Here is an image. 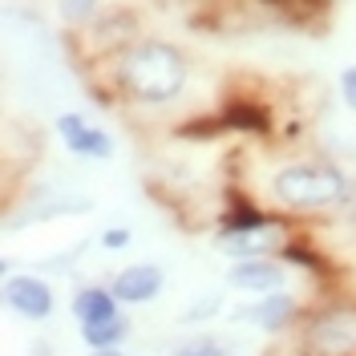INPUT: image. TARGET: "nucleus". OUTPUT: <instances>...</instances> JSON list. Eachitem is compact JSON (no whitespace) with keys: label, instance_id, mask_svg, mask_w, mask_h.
<instances>
[{"label":"nucleus","instance_id":"1","mask_svg":"<svg viewBox=\"0 0 356 356\" xmlns=\"http://www.w3.org/2000/svg\"><path fill=\"white\" fill-rule=\"evenodd\" d=\"M113 97L142 110H166L191 86V57L166 37H134L102 57Z\"/></svg>","mask_w":356,"mask_h":356},{"label":"nucleus","instance_id":"2","mask_svg":"<svg viewBox=\"0 0 356 356\" xmlns=\"http://www.w3.org/2000/svg\"><path fill=\"white\" fill-rule=\"evenodd\" d=\"M267 195L280 215H324L353 202V178L328 158H300L271 175Z\"/></svg>","mask_w":356,"mask_h":356},{"label":"nucleus","instance_id":"3","mask_svg":"<svg viewBox=\"0 0 356 356\" xmlns=\"http://www.w3.org/2000/svg\"><path fill=\"white\" fill-rule=\"evenodd\" d=\"M312 356H356V304H324L304 320Z\"/></svg>","mask_w":356,"mask_h":356},{"label":"nucleus","instance_id":"4","mask_svg":"<svg viewBox=\"0 0 356 356\" xmlns=\"http://www.w3.org/2000/svg\"><path fill=\"white\" fill-rule=\"evenodd\" d=\"M291 231L284 219L264 222V227H247V231H231V235H215V247L231 259H271L288 247Z\"/></svg>","mask_w":356,"mask_h":356},{"label":"nucleus","instance_id":"5","mask_svg":"<svg viewBox=\"0 0 356 356\" xmlns=\"http://www.w3.org/2000/svg\"><path fill=\"white\" fill-rule=\"evenodd\" d=\"M53 130H57V138H61V146H65L69 154L89 158V162H106V158H113V138L102 130V126H93L86 113H77V110L57 113Z\"/></svg>","mask_w":356,"mask_h":356},{"label":"nucleus","instance_id":"6","mask_svg":"<svg viewBox=\"0 0 356 356\" xmlns=\"http://www.w3.org/2000/svg\"><path fill=\"white\" fill-rule=\"evenodd\" d=\"M0 291H4L8 312H17V316L29 320V324L49 320L53 308H57V296H53V288H49V280L29 275V271H21V275H4V288Z\"/></svg>","mask_w":356,"mask_h":356},{"label":"nucleus","instance_id":"7","mask_svg":"<svg viewBox=\"0 0 356 356\" xmlns=\"http://www.w3.org/2000/svg\"><path fill=\"white\" fill-rule=\"evenodd\" d=\"M231 320L235 324H255L264 332H284V328H291L300 320V300L288 296V288L271 291V296H255V300H247V304H239L231 312Z\"/></svg>","mask_w":356,"mask_h":356},{"label":"nucleus","instance_id":"8","mask_svg":"<svg viewBox=\"0 0 356 356\" xmlns=\"http://www.w3.org/2000/svg\"><path fill=\"white\" fill-rule=\"evenodd\" d=\"M227 284L243 296H271L288 288V264L280 255L271 259H235L227 267Z\"/></svg>","mask_w":356,"mask_h":356},{"label":"nucleus","instance_id":"9","mask_svg":"<svg viewBox=\"0 0 356 356\" xmlns=\"http://www.w3.org/2000/svg\"><path fill=\"white\" fill-rule=\"evenodd\" d=\"M110 288H113V296H118L122 304L138 308V304H150V300L162 296V288H166V271H162V264H150V259H146V264H130L110 280Z\"/></svg>","mask_w":356,"mask_h":356},{"label":"nucleus","instance_id":"10","mask_svg":"<svg viewBox=\"0 0 356 356\" xmlns=\"http://www.w3.org/2000/svg\"><path fill=\"white\" fill-rule=\"evenodd\" d=\"M118 296H113L110 284H86V288L73 291V304H69V312H73V320L77 324H97V320H110V316H118Z\"/></svg>","mask_w":356,"mask_h":356},{"label":"nucleus","instance_id":"11","mask_svg":"<svg viewBox=\"0 0 356 356\" xmlns=\"http://www.w3.org/2000/svg\"><path fill=\"white\" fill-rule=\"evenodd\" d=\"M219 126L235 134H267L271 130V118L259 102H227V110H222Z\"/></svg>","mask_w":356,"mask_h":356},{"label":"nucleus","instance_id":"12","mask_svg":"<svg viewBox=\"0 0 356 356\" xmlns=\"http://www.w3.org/2000/svg\"><path fill=\"white\" fill-rule=\"evenodd\" d=\"M284 215H267L264 207H255L251 199H231L227 211L219 215V235H231V231H247V227H264V222H275Z\"/></svg>","mask_w":356,"mask_h":356},{"label":"nucleus","instance_id":"13","mask_svg":"<svg viewBox=\"0 0 356 356\" xmlns=\"http://www.w3.org/2000/svg\"><path fill=\"white\" fill-rule=\"evenodd\" d=\"M102 17H106L102 0H57V21L65 24L73 37L89 33V29L102 21Z\"/></svg>","mask_w":356,"mask_h":356},{"label":"nucleus","instance_id":"14","mask_svg":"<svg viewBox=\"0 0 356 356\" xmlns=\"http://www.w3.org/2000/svg\"><path fill=\"white\" fill-rule=\"evenodd\" d=\"M126 336H130V320L122 312L110 316V320H97V324H81V340L89 344V353H97V348H122Z\"/></svg>","mask_w":356,"mask_h":356},{"label":"nucleus","instance_id":"15","mask_svg":"<svg viewBox=\"0 0 356 356\" xmlns=\"http://www.w3.org/2000/svg\"><path fill=\"white\" fill-rule=\"evenodd\" d=\"M170 356H227V348L215 336H186V340H178L170 348Z\"/></svg>","mask_w":356,"mask_h":356},{"label":"nucleus","instance_id":"16","mask_svg":"<svg viewBox=\"0 0 356 356\" xmlns=\"http://www.w3.org/2000/svg\"><path fill=\"white\" fill-rule=\"evenodd\" d=\"M336 89H340V102H344V106L356 113V61L340 69V77H336Z\"/></svg>","mask_w":356,"mask_h":356},{"label":"nucleus","instance_id":"17","mask_svg":"<svg viewBox=\"0 0 356 356\" xmlns=\"http://www.w3.org/2000/svg\"><path fill=\"white\" fill-rule=\"evenodd\" d=\"M130 243H134L130 227H106V231H102V247H106V251H126Z\"/></svg>","mask_w":356,"mask_h":356},{"label":"nucleus","instance_id":"18","mask_svg":"<svg viewBox=\"0 0 356 356\" xmlns=\"http://www.w3.org/2000/svg\"><path fill=\"white\" fill-rule=\"evenodd\" d=\"M219 308H222V296H207V300H199L195 308L182 312V320H186V324H199V320H207V316H215Z\"/></svg>","mask_w":356,"mask_h":356},{"label":"nucleus","instance_id":"19","mask_svg":"<svg viewBox=\"0 0 356 356\" xmlns=\"http://www.w3.org/2000/svg\"><path fill=\"white\" fill-rule=\"evenodd\" d=\"M259 4H267V8H296L300 0H259Z\"/></svg>","mask_w":356,"mask_h":356},{"label":"nucleus","instance_id":"20","mask_svg":"<svg viewBox=\"0 0 356 356\" xmlns=\"http://www.w3.org/2000/svg\"><path fill=\"white\" fill-rule=\"evenodd\" d=\"M89 356H130V353H122V348H97V353H89Z\"/></svg>","mask_w":356,"mask_h":356}]
</instances>
